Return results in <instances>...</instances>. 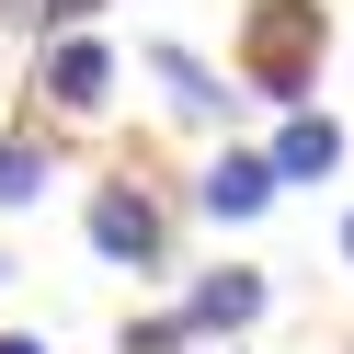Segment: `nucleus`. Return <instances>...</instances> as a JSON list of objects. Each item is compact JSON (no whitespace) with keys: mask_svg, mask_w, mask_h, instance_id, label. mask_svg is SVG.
Instances as JSON below:
<instances>
[{"mask_svg":"<svg viewBox=\"0 0 354 354\" xmlns=\"http://www.w3.org/2000/svg\"><path fill=\"white\" fill-rule=\"evenodd\" d=\"M46 183H57V138H35V126H12V138H0V217L46 206Z\"/></svg>","mask_w":354,"mask_h":354,"instance_id":"nucleus-8","label":"nucleus"},{"mask_svg":"<svg viewBox=\"0 0 354 354\" xmlns=\"http://www.w3.org/2000/svg\"><path fill=\"white\" fill-rule=\"evenodd\" d=\"M183 343H206L183 308H160V320H126V354H183Z\"/></svg>","mask_w":354,"mask_h":354,"instance_id":"nucleus-9","label":"nucleus"},{"mask_svg":"<svg viewBox=\"0 0 354 354\" xmlns=\"http://www.w3.org/2000/svg\"><path fill=\"white\" fill-rule=\"evenodd\" d=\"M138 69L171 92V115H183V126H229V103H240V92H229V80H217L194 46H138Z\"/></svg>","mask_w":354,"mask_h":354,"instance_id":"nucleus-5","label":"nucleus"},{"mask_svg":"<svg viewBox=\"0 0 354 354\" xmlns=\"http://www.w3.org/2000/svg\"><path fill=\"white\" fill-rule=\"evenodd\" d=\"M35 92H46V115H103V103H115V46H103V35H57V46H46V69H35Z\"/></svg>","mask_w":354,"mask_h":354,"instance_id":"nucleus-3","label":"nucleus"},{"mask_svg":"<svg viewBox=\"0 0 354 354\" xmlns=\"http://www.w3.org/2000/svg\"><path fill=\"white\" fill-rule=\"evenodd\" d=\"M331 171H343V126L297 103V115L274 126V183H331Z\"/></svg>","mask_w":354,"mask_h":354,"instance_id":"nucleus-7","label":"nucleus"},{"mask_svg":"<svg viewBox=\"0 0 354 354\" xmlns=\"http://www.w3.org/2000/svg\"><path fill=\"white\" fill-rule=\"evenodd\" d=\"M343 263H354V217H343Z\"/></svg>","mask_w":354,"mask_h":354,"instance_id":"nucleus-12","label":"nucleus"},{"mask_svg":"<svg viewBox=\"0 0 354 354\" xmlns=\"http://www.w3.org/2000/svg\"><path fill=\"white\" fill-rule=\"evenodd\" d=\"M92 12H103V0H12V35H35V24L69 35V24H92Z\"/></svg>","mask_w":354,"mask_h":354,"instance_id":"nucleus-10","label":"nucleus"},{"mask_svg":"<svg viewBox=\"0 0 354 354\" xmlns=\"http://www.w3.org/2000/svg\"><path fill=\"white\" fill-rule=\"evenodd\" d=\"M263 297H274V286H263L252 263H217V274H194V286H183V320H194V331H229V343H240V331L263 320Z\"/></svg>","mask_w":354,"mask_h":354,"instance_id":"nucleus-6","label":"nucleus"},{"mask_svg":"<svg viewBox=\"0 0 354 354\" xmlns=\"http://www.w3.org/2000/svg\"><path fill=\"white\" fill-rule=\"evenodd\" d=\"M80 229H92V252L115 274H171V194L138 183V171H115V183L80 194Z\"/></svg>","mask_w":354,"mask_h":354,"instance_id":"nucleus-2","label":"nucleus"},{"mask_svg":"<svg viewBox=\"0 0 354 354\" xmlns=\"http://www.w3.org/2000/svg\"><path fill=\"white\" fill-rule=\"evenodd\" d=\"M0 354H46V343H24V331H0Z\"/></svg>","mask_w":354,"mask_h":354,"instance_id":"nucleus-11","label":"nucleus"},{"mask_svg":"<svg viewBox=\"0 0 354 354\" xmlns=\"http://www.w3.org/2000/svg\"><path fill=\"white\" fill-rule=\"evenodd\" d=\"M274 194H286V183H274V149H217V160L194 171V206H206L217 229H240V217H263Z\"/></svg>","mask_w":354,"mask_h":354,"instance_id":"nucleus-4","label":"nucleus"},{"mask_svg":"<svg viewBox=\"0 0 354 354\" xmlns=\"http://www.w3.org/2000/svg\"><path fill=\"white\" fill-rule=\"evenodd\" d=\"M320 46H331V12L320 0H252L229 35V69L252 103H274V115H297L308 92H320Z\"/></svg>","mask_w":354,"mask_h":354,"instance_id":"nucleus-1","label":"nucleus"}]
</instances>
